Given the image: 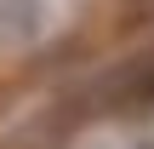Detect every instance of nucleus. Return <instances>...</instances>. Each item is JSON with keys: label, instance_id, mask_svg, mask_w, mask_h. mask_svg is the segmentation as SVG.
I'll use <instances>...</instances> for the list:
<instances>
[{"label": "nucleus", "instance_id": "f257e3e1", "mask_svg": "<svg viewBox=\"0 0 154 149\" xmlns=\"http://www.w3.org/2000/svg\"><path fill=\"white\" fill-rule=\"evenodd\" d=\"M109 98H114L120 109H143V103H154V57H137V63L109 86Z\"/></svg>", "mask_w": 154, "mask_h": 149}, {"label": "nucleus", "instance_id": "f03ea898", "mask_svg": "<svg viewBox=\"0 0 154 149\" xmlns=\"http://www.w3.org/2000/svg\"><path fill=\"white\" fill-rule=\"evenodd\" d=\"M40 23H46V6H40V0H0V34H11V40H34Z\"/></svg>", "mask_w": 154, "mask_h": 149}]
</instances>
